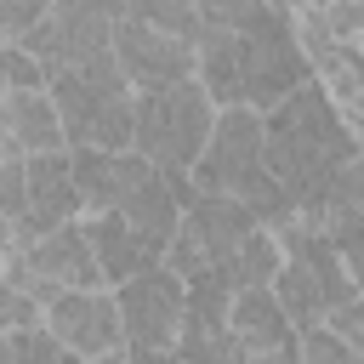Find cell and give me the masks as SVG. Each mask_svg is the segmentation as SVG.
<instances>
[{
	"mask_svg": "<svg viewBox=\"0 0 364 364\" xmlns=\"http://www.w3.org/2000/svg\"><path fill=\"white\" fill-rule=\"evenodd\" d=\"M318 330H330L336 341H347V347H358V353H364V301H347V307L324 313V324H318Z\"/></svg>",
	"mask_w": 364,
	"mask_h": 364,
	"instance_id": "cell-25",
	"label": "cell"
},
{
	"mask_svg": "<svg viewBox=\"0 0 364 364\" xmlns=\"http://www.w3.org/2000/svg\"><path fill=\"white\" fill-rule=\"evenodd\" d=\"M6 256H11V222L0 216V262H6Z\"/></svg>",
	"mask_w": 364,
	"mask_h": 364,
	"instance_id": "cell-28",
	"label": "cell"
},
{
	"mask_svg": "<svg viewBox=\"0 0 364 364\" xmlns=\"http://www.w3.org/2000/svg\"><path fill=\"white\" fill-rule=\"evenodd\" d=\"M34 324H40V307H34L28 296H17V290L0 279V330L17 336V330H34Z\"/></svg>",
	"mask_w": 364,
	"mask_h": 364,
	"instance_id": "cell-24",
	"label": "cell"
},
{
	"mask_svg": "<svg viewBox=\"0 0 364 364\" xmlns=\"http://www.w3.org/2000/svg\"><path fill=\"white\" fill-rule=\"evenodd\" d=\"M318 11H324V28L341 46H358V34H364V6L358 0H318Z\"/></svg>",
	"mask_w": 364,
	"mask_h": 364,
	"instance_id": "cell-21",
	"label": "cell"
},
{
	"mask_svg": "<svg viewBox=\"0 0 364 364\" xmlns=\"http://www.w3.org/2000/svg\"><path fill=\"white\" fill-rule=\"evenodd\" d=\"M228 17V46H233V74H239V108L267 114L279 108L296 85H307V57L290 28V6L267 0H222Z\"/></svg>",
	"mask_w": 364,
	"mask_h": 364,
	"instance_id": "cell-2",
	"label": "cell"
},
{
	"mask_svg": "<svg viewBox=\"0 0 364 364\" xmlns=\"http://www.w3.org/2000/svg\"><path fill=\"white\" fill-rule=\"evenodd\" d=\"M46 17V0H0V46H17Z\"/></svg>",
	"mask_w": 364,
	"mask_h": 364,
	"instance_id": "cell-22",
	"label": "cell"
},
{
	"mask_svg": "<svg viewBox=\"0 0 364 364\" xmlns=\"http://www.w3.org/2000/svg\"><path fill=\"white\" fill-rule=\"evenodd\" d=\"M267 296L279 301V313H284V324L296 330V336H307V330H318L324 324V290L296 267V262H279V273H273V284H267Z\"/></svg>",
	"mask_w": 364,
	"mask_h": 364,
	"instance_id": "cell-16",
	"label": "cell"
},
{
	"mask_svg": "<svg viewBox=\"0 0 364 364\" xmlns=\"http://www.w3.org/2000/svg\"><path fill=\"white\" fill-rule=\"evenodd\" d=\"M114 296V313H119V336H125V353H171L176 341V324H182V279L165 273L159 262L136 279H125Z\"/></svg>",
	"mask_w": 364,
	"mask_h": 364,
	"instance_id": "cell-7",
	"label": "cell"
},
{
	"mask_svg": "<svg viewBox=\"0 0 364 364\" xmlns=\"http://www.w3.org/2000/svg\"><path fill=\"white\" fill-rule=\"evenodd\" d=\"M46 97L57 108V125H63V148H91V154H131V85L114 63V51L68 68V74H51L46 80Z\"/></svg>",
	"mask_w": 364,
	"mask_h": 364,
	"instance_id": "cell-3",
	"label": "cell"
},
{
	"mask_svg": "<svg viewBox=\"0 0 364 364\" xmlns=\"http://www.w3.org/2000/svg\"><path fill=\"white\" fill-rule=\"evenodd\" d=\"M273 245H279V256H284V262H296V267L324 290V307H330V313H336V307H347V301H358V279L341 267V256L330 250V239H324V233H313V228L290 222V228H279V233H273Z\"/></svg>",
	"mask_w": 364,
	"mask_h": 364,
	"instance_id": "cell-12",
	"label": "cell"
},
{
	"mask_svg": "<svg viewBox=\"0 0 364 364\" xmlns=\"http://www.w3.org/2000/svg\"><path fill=\"white\" fill-rule=\"evenodd\" d=\"M40 330L74 353V358H102V353H119L125 336H119V313H114V296L108 290H63L46 313H40Z\"/></svg>",
	"mask_w": 364,
	"mask_h": 364,
	"instance_id": "cell-9",
	"label": "cell"
},
{
	"mask_svg": "<svg viewBox=\"0 0 364 364\" xmlns=\"http://www.w3.org/2000/svg\"><path fill=\"white\" fill-rule=\"evenodd\" d=\"M6 358H11V336L0 330V364H6Z\"/></svg>",
	"mask_w": 364,
	"mask_h": 364,
	"instance_id": "cell-30",
	"label": "cell"
},
{
	"mask_svg": "<svg viewBox=\"0 0 364 364\" xmlns=\"http://www.w3.org/2000/svg\"><path fill=\"white\" fill-rule=\"evenodd\" d=\"M17 51L51 80V74H68L91 57L108 51V6L102 0H57L46 6V17L17 40Z\"/></svg>",
	"mask_w": 364,
	"mask_h": 364,
	"instance_id": "cell-5",
	"label": "cell"
},
{
	"mask_svg": "<svg viewBox=\"0 0 364 364\" xmlns=\"http://www.w3.org/2000/svg\"><path fill=\"white\" fill-rule=\"evenodd\" d=\"M0 114H6V136H11V148L23 159L63 154V125H57V108H51L46 91H11L0 102Z\"/></svg>",
	"mask_w": 364,
	"mask_h": 364,
	"instance_id": "cell-15",
	"label": "cell"
},
{
	"mask_svg": "<svg viewBox=\"0 0 364 364\" xmlns=\"http://www.w3.org/2000/svg\"><path fill=\"white\" fill-rule=\"evenodd\" d=\"M228 301H233V290L216 273H199L182 284V324L171 341V353L182 364H245V353L228 330Z\"/></svg>",
	"mask_w": 364,
	"mask_h": 364,
	"instance_id": "cell-8",
	"label": "cell"
},
{
	"mask_svg": "<svg viewBox=\"0 0 364 364\" xmlns=\"http://www.w3.org/2000/svg\"><path fill=\"white\" fill-rule=\"evenodd\" d=\"M210 125H216V108L193 80L131 97V154L148 159L165 176H188L193 171Z\"/></svg>",
	"mask_w": 364,
	"mask_h": 364,
	"instance_id": "cell-4",
	"label": "cell"
},
{
	"mask_svg": "<svg viewBox=\"0 0 364 364\" xmlns=\"http://www.w3.org/2000/svg\"><path fill=\"white\" fill-rule=\"evenodd\" d=\"M228 330H233L245 364L296 347V330L284 324V313H279V301H273L267 290H245V296H233V301H228Z\"/></svg>",
	"mask_w": 364,
	"mask_h": 364,
	"instance_id": "cell-14",
	"label": "cell"
},
{
	"mask_svg": "<svg viewBox=\"0 0 364 364\" xmlns=\"http://www.w3.org/2000/svg\"><path fill=\"white\" fill-rule=\"evenodd\" d=\"M250 364H301V347H284V353H267V358H250Z\"/></svg>",
	"mask_w": 364,
	"mask_h": 364,
	"instance_id": "cell-26",
	"label": "cell"
},
{
	"mask_svg": "<svg viewBox=\"0 0 364 364\" xmlns=\"http://www.w3.org/2000/svg\"><path fill=\"white\" fill-rule=\"evenodd\" d=\"M0 216L11 222V239H17V228L28 222V182H23V159H6V165H0Z\"/></svg>",
	"mask_w": 364,
	"mask_h": 364,
	"instance_id": "cell-18",
	"label": "cell"
},
{
	"mask_svg": "<svg viewBox=\"0 0 364 364\" xmlns=\"http://www.w3.org/2000/svg\"><path fill=\"white\" fill-rule=\"evenodd\" d=\"M125 358H131V364H182L176 353H125Z\"/></svg>",
	"mask_w": 364,
	"mask_h": 364,
	"instance_id": "cell-27",
	"label": "cell"
},
{
	"mask_svg": "<svg viewBox=\"0 0 364 364\" xmlns=\"http://www.w3.org/2000/svg\"><path fill=\"white\" fill-rule=\"evenodd\" d=\"M23 182H28V222L17 228L11 250L63 228V222H80V193H74V171H68V148L63 154H34L23 159Z\"/></svg>",
	"mask_w": 364,
	"mask_h": 364,
	"instance_id": "cell-10",
	"label": "cell"
},
{
	"mask_svg": "<svg viewBox=\"0 0 364 364\" xmlns=\"http://www.w3.org/2000/svg\"><path fill=\"white\" fill-rule=\"evenodd\" d=\"M91 364H131V358H125V347H119V353H102V358H91Z\"/></svg>",
	"mask_w": 364,
	"mask_h": 364,
	"instance_id": "cell-29",
	"label": "cell"
},
{
	"mask_svg": "<svg viewBox=\"0 0 364 364\" xmlns=\"http://www.w3.org/2000/svg\"><path fill=\"white\" fill-rule=\"evenodd\" d=\"M256 171H262V114H250V108H216V125H210V136H205V148H199V159L188 171L193 193L233 199Z\"/></svg>",
	"mask_w": 364,
	"mask_h": 364,
	"instance_id": "cell-6",
	"label": "cell"
},
{
	"mask_svg": "<svg viewBox=\"0 0 364 364\" xmlns=\"http://www.w3.org/2000/svg\"><path fill=\"white\" fill-rule=\"evenodd\" d=\"M11 91H46V74L17 46H0V97H11Z\"/></svg>",
	"mask_w": 364,
	"mask_h": 364,
	"instance_id": "cell-20",
	"label": "cell"
},
{
	"mask_svg": "<svg viewBox=\"0 0 364 364\" xmlns=\"http://www.w3.org/2000/svg\"><path fill=\"white\" fill-rule=\"evenodd\" d=\"M57 358H63V347L34 324V330H17L11 336V358L6 364H57Z\"/></svg>",
	"mask_w": 364,
	"mask_h": 364,
	"instance_id": "cell-23",
	"label": "cell"
},
{
	"mask_svg": "<svg viewBox=\"0 0 364 364\" xmlns=\"http://www.w3.org/2000/svg\"><path fill=\"white\" fill-rule=\"evenodd\" d=\"M296 347H301V364H364V353L336 341L330 330H307V336H296Z\"/></svg>",
	"mask_w": 364,
	"mask_h": 364,
	"instance_id": "cell-19",
	"label": "cell"
},
{
	"mask_svg": "<svg viewBox=\"0 0 364 364\" xmlns=\"http://www.w3.org/2000/svg\"><path fill=\"white\" fill-rule=\"evenodd\" d=\"M347 165H358V136L341 125V114L330 108V97L313 80L262 114V171L279 182L296 222L318 216L330 182Z\"/></svg>",
	"mask_w": 364,
	"mask_h": 364,
	"instance_id": "cell-1",
	"label": "cell"
},
{
	"mask_svg": "<svg viewBox=\"0 0 364 364\" xmlns=\"http://www.w3.org/2000/svg\"><path fill=\"white\" fill-rule=\"evenodd\" d=\"M279 262H284V256H279L273 233H262V228H256V233L233 250V262L222 267V279H228V290H233V296H245V290H267V284H273V273H279Z\"/></svg>",
	"mask_w": 364,
	"mask_h": 364,
	"instance_id": "cell-17",
	"label": "cell"
},
{
	"mask_svg": "<svg viewBox=\"0 0 364 364\" xmlns=\"http://www.w3.org/2000/svg\"><path fill=\"white\" fill-rule=\"evenodd\" d=\"M80 228H85V245H91V262H97L102 290H119L125 279H136V273L154 267V256L142 250V239L119 216H80Z\"/></svg>",
	"mask_w": 364,
	"mask_h": 364,
	"instance_id": "cell-13",
	"label": "cell"
},
{
	"mask_svg": "<svg viewBox=\"0 0 364 364\" xmlns=\"http://www.w3.org/2000/svg\"><path fill=\"white\" fill-rule=\"evenodd\" d=\"M11 256H23V267H28L34 279H46L57 296H63V290H102V279H97V262H91V245H85V228H80V222L51 228V233H40V239L17 245Z\"/></svg>",
	"mask_w": 364,
	"mask_h": 364,
	"instance_id": "cell-11",
	"label": "cell"
}]
</instances>
